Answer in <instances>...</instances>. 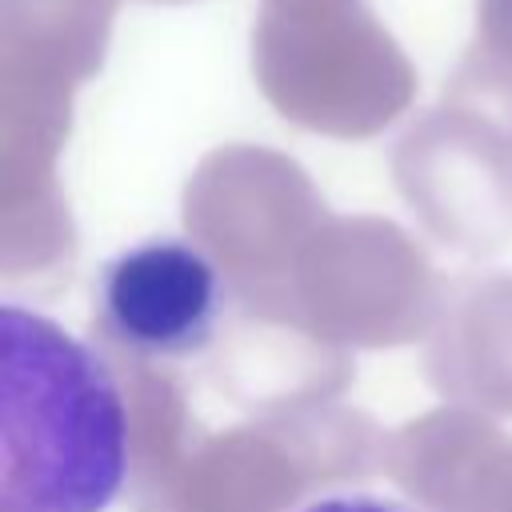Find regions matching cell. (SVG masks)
<instances>
[{"instance_id": "1", "label": "cell", "mask_w": 512, "mask_h": 512, "mask_svg": "<svg viewBox=\"0 0 512 512\" xmlns=\"http://www.w3.org/2000/svg\"><path fill=\"white\" fill-rule=\"evenodd\" d=\"M0 512H104L128 480V408L96 348L0 308Z\"/></svg>"}, {"instance_id": "2", "label": "cell", "mask_w": 512, "mask_h": 512, "mask_svg": "<svg viewBox=\"0 0 512 512\" xmlns=\"http://www.w3.org/2000/svg\"><path fill=\"white\" fill-rule=\"evenodd\" d=\"M228 312L216 260L184 236H148L96 276L100 332L140 360H192L212 348Z\"/></svg>"}, {"instance_id": "3", "label": "cell", "mask_w": 512, "mask_h": 512, "mask_svg": "<svg viewBox=\"0 0 512 512\" xmlns=\"http://www.w3.org/2000/svg\"><path fill=\"white\" fill-rule=\"evenodd\" d=\"M296 512H428V508L384 492H324Z\"/></svg>"}]
</instances>
